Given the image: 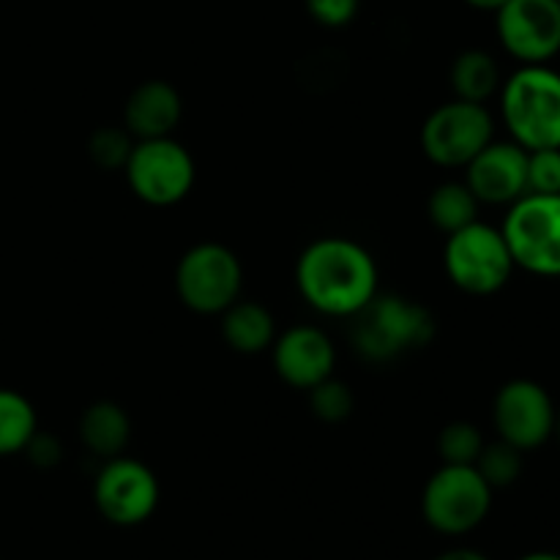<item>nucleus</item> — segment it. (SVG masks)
<instances>
[{
  "mask_svg": "<svg viewBox=\"0 0 560 560\" xmlns=\"http://www.w3.org/2000/svg\"><path fill=\"white\" fill-rule=\"evenodd\" d=\"M295 288L315 312L350 320L381 293V271L364 244L345 235H323L299 255Z\"/></svg>",
  "mask_w": 560,
  "mask_h": 560,
  "instance_id": "1",
  "label": "nucleus"
},
{
  "mask_svg": "<svg viewBox=\"0 0 560 560\" xmlns=\"http://www.w3.org/2000/svg\"><path fill=\"white\" fill-rule=\"evenodd\" d=\"M435 339V315L399 293H377L350 317V348L370 364H388Z\"/></svg>",
  "mask_w": 560,
  "mask_h": 560,
  "instance_id": "2",
  "label": "nucleus"
},
{
  "mask_svg": "<svg viewBox=\"0 0 560 560\" xmlns=\"http://www.w3.org/2000/svg\"><path fill=\"white\" fill-rule=\"evenodd\" d=\"M501 120L525 151L560 148V71L547 63L520 66L501 91Z\"/></svg>",
  "mask_w": 560,
  "mask_h": 560,
  "instance_id": "3",
  "label": "nucleus"
},
{
  "mask_svg": "<svg viewBox=\"0 0 560 560\" xmlns=\"http://www.w3.org/2000/svg\"><path fill=\"white\" fill-rule=\"evenodd\" d=\"M443 268L448 282L465 295H492L509 284L514 273L512 252L501 228L476 219L468 228L446 235L443 246Z\"/></svg>",
  "mask_w": 560,
  "mask_h": 560,
  "instance_id": "4",
  "label": "nucleus"
},
{
  "mask_svg": "<svg viewBox=\"0 0 560 560\" xmlns=\"http://www.w3.org/2000/svg\"><path fill=\"white\" fill-rule=\"evenodd\" d=\"M492 492L476 465H441L421 492V517L441 536H465L487 520Z\"/></svg>",
  "mask_w": 560,
  "mask_h": 560,
  "instance_id": "5",
  "label": "nucleus"
},
{
  "mask_svg": "<svg viewBox=\"0 0 560 560\" xmlns=\"http://www.w3.org/2000/svg\"><path fill=\"white\" fill-rule=\"evenodd\" d=\"M244 266L230 246L202 241L186 249L175 266V293L197 315H222L241 299Z\"/></svg>",
  "mask_w": 560,
  "mask_h": 560,
  "instance_id": "6",
  "label": "nucleus"
},
{
  "mask_svg": "<svg viewBox=\"0 0 560 560\" xmlns=\"http://www.w3.org/2000/svg\"><path fill=\"white\" fill-rule=\"evenodd\" d=\"M501 233L514 266L534 277H560V195H523L509 206Z\"/></svg>",
  "mask_w": 560,
  "mask_h": 560,
  "instance_id": "7",
  "label": "nucleus"
},
{
  "mask_svg": "<svg viewBox=\"0 0 560 560\" xmlns=\"http://www.w3.org/2000/svg\"><path fill=\"white\" fill-rule=\"evenodd\" d=\"M495 140V118L487 104L452 102L432 109L421 124V153L435 167L465 170V164Z\"/></svg>",
  "mask_w": 560,
  "mask_h": 560,
  "instance_id": "8",
  "label": "nucleus"
},
{
  "mask_svg": "<svg viewBox=\"0 0 560 560\" xmlns=\"http://www.w3.org/2000/svg\"><path fill=\"white\" fill-rule=\"evenodd\" d=\"M129 189L137 200L153 208H167L186 200L195 189L197 164L189 148L173 137L137 140L124 167Z\"/></svg>",
  "mask_w": 560,
  "mask_h": 560,
  "instance_id": "9",
  "label": "nucleus"
},
{
  "mask_svg": "<svg viewBox=\"0 0 560 560\" xmlns=\"http://www.w3.org/2000/svg\"><path fill=\"white\" fill-rule=\"evenodd\" d=\"M159 479L145 463L131 457L104 459L93 481V503L107 523L131 528L153 517L159 506Z\"/></svg>",
  "mask_w": 560,
  "mask_h": 560,
  "instance_id": "10",
  "label": "nucleus"
},
{
  "mask_svg": "<svg viewBox=\"0 0 560 560\" xmlns=\"http://www.w3.org/2000/svg\"><path fill=\"white\" fill-rule=\"evenodd\" d=\"M556 410V402L541 383L514 377L503 383L492 399V424L501 441L525 454L550 441Z\"/></svg>",
  "mask_w": 560,
  "mask_h": 560,
  "instance_id": "11",
  "label": "nucleus"
},
{
  "mask_svg": "<svg viewBox=\"0 0 560 560\" xmlns=\"http://www.w3.org/2000/svg\"><path fill=\"white\" fill-rule=\"evenodd\" d=\"M501 47L528 63H550L560 52V0H506L495 11Z\"/></svg>",
  "mask_w": 560,
  "mask_h": 560,
  "instance_id": "12",
  "label": "nucleus"
},
{
  "mask_svg": "<svg viewBox=\"0 0 560 560\" xmlns=\"http://www.w3.org/2000/svg\"><path fill=\"white\" fill-rule=\"evenodd\" d=\"M463 180L481 206H512L528 195V151L514 140H492L465 164Z\"/></svg>",
  "mask_w": 560,
  "mask_h": 560,
  "instance_id": "13",
  "label": "nucleus"
},
{
  "mask_svg": "<svg viewBox=\"0 0 560 560\" xmlns=\"http://www.w3.org/2000/svg\"><path fill=\"white\" fill-rule=\"evenodd\" d=\"M271 359L277 375L299 392H310L337 370V348L331 337L317 326L284 328L273 339Z\"/></svg>",
  "mask_w": 560,
  "mask_h": 560,
  "instance_id": "14",
  "label": "nucleus"
},
{
  "mask_svg": "<svg viewBox=\"0 0 560 560\" xmlns=\"http://www.w3.org/2000/svg\"><path fill=\"white\" fill-rule=\"evenodd\" d=\"M184 102L178 88L167 80H145L126 96L124 126L135 140L173 137L178 129Z\"/></svg>",
  "mask_w": 560,
  "mask_h": 560,
  "instance_id": "15",
  "label": "nucleus"
},
{
  "mask_svg": "<svg viewBox=\"0 0 560 560\" xmlns=\"http://www.w3.org/2000/svg\"><path fill=\"white\" fill-rule=\"evenodd\" d=\"M80 441L93 457L113 459L126 452L131 441V419L126 413L124 405L113 402V399H98V402L88 405L80 416Z\"/></svg>",
  "mask_w": 560,
  "mask_h": 560,
  "instance_id": "16",
  "label": "nucleus"
},
{
  "mask_svg": "<svg viewBox=\"0 0 560 560\" xmlns=\"http://www.w3.org/2000/svg\"><path fill=\"white\" fill-rule=\"evenodd\" d=\"M222 339L241 355L266 353L277 339V320L260 301L238 299L222 312Z\"/></svg>",
  "mask_w": 560,
  "mask_h": 560,
  "instance_id": "17",
  "label": "nucleus"
},
{
  "mask_svg": "<svg viewBox=\"0 0 560 560\" xmlns=\"http://www.w3.org/2000/svg\"><path fill=\"white\" fill-rule=\"evenodd\" d=\"M448 85H452L454 98L487 104L492 96H498L503 85L501 66L487 49H465L448 69Z\"/></svg>",
  "mask_w": 560,
  "mask_h": 560,
  "instance_id": "18",
  "label": "nucleus"
},
{
  "mask_svg": "<svg viewBox=\"0 0 560 560\" xmlns=\"http://www.w3.org/2000/svg\"><path fill=\"white\" fill-rule=\"evenodd\" d=\"M479 206L465 180H446L427 197V217L443 235H452L479 219Z\"/></svg>",
  "mask_w": 560,
  "mask_h": 560,
  "instance_id": "19",
  "label": "nucleus"
},
{
  "mask_svg": "<svg viewBox=\"0 0 560 560\" xmlns=\"http://www.w3.org/2000/svg\"><path fill=\"white\" fill-rule=\"evenodd\" d=\"M38 432V416L31 399L14 388H0V457L22 454Z\"/></svg>",
  "mask_w": 560,
  "mask_h": 560,
  "instance_id": "20",
  "label": "nucleus"
},
{
  "mask_svg": "<svg viewBox=\"0 0 560 560\" xmlns=\"http://www.w3.org/2000/svg\"><path fill=\"white\" fill-rule=\"evenodd\" d=\"M476 470L485 476L492 490L512 487L523 476V452L498 438L495 443H485L479 459H476Z\"/></svg>",
  "mask_w": 560,
  "mask_h": 560,
  "instance_id": "21",
  "label": "nucleus"
},
{
  "mask_svg": "<svg viewBox=\"0 0 560 560\" xmlns=\"http://www.w3.org/2000/svg\"><path fill=\"white\" fill-rule=\"evenodd\" d=\"M485 443L479 427L470 421H452L438 435V454L443 465H476Z\"/></svg>",
  "mask_w": 560,
  "mask_h": 560,
  "instance_id": "22",
  "label": "nucleus"
},
{
  "mask_svg": "<svg viewBox=\"0 0 560 560\" xmlns=\"http://www.w3.org/2000/svg\"><path fill=\"white\" fill-rule=\"evenodd\" d=\"M310 408L315 413L317 421L323 424H342L353 416L355 410V397L350 392L348 383L337 381V377H328V381L317 383L315 388H310Z\"/></svg>",
  "mask_w": 560,
  "mask_h": 560,
  "instance_id": "23",
  "label": "nucleus"
},
{
  "mask_svg": "<svg viewBox=\"0 0 560 560\" xmlns=\"http://www.w3.org/2000/svg\"><path fill=\"white\" fill-rule=\"evenodd\" d=\"M135 142L126 126H98L88 140V153L98 170H124Z\"/></svg>",
  "mask_w": 560,
  "mask_h": 560,
  "instance_id": "24",
  "label": "nucleus"
},
{
  "mask_svg": "<svg viewBox=\"0 0 560 560\" xmlns=\"http://www.w3.org/2000/svg\"><path fill=\"white\" fill-rule=\"evenodd\" d=\"M528 195H560V148L528 151Z\"/></svg>",
  "mask_w": 560,
  "mask_h": 560,
  "instance_id": "25",
  "label": "nucleus"
},
{
  "mask_svg": "<svg viewBox=\"0 0 560 560\" xmlns=\"http://www.w3.org/2000/svg\"><path fill=\"white\" fill-rule=\"evenodd\" d=\"M361 0H306V11L323 27H345L359 14Z\"/></svg>",
  "mask_w": 560,
  "mask_h": 560,
  "instance_id": "26",
  "label": "nucleus"
},
{
  "mask_svg": "<svg viewBox=\"0 0 560 560\" xmlns=\"http://www.w3.org/2000/svg\"><path fill=\"white\" fill-rule=\"evenodd\" d=\"M25 454L31 457L33 465H38V468H55V465L63 459V446H60L58 438L47 435V432H36V435L31 438V443H27Z\"/></svg>",
  "mask_w": 560,
  "mask_h": 560,
  "instance_id": "27",
  "label": "nucleus"
},
{
  "mask_svg": "<svg viewBox=\"0 0 560 560\" xmlns=\"http://www.w3.org/2000/svg\"><path fill=\"white\" fill-rule=\"evenodd\" d=\"M432 560H490V558L479 550H470V547H454V550L441 552V556Z\"/></svg>",
  "mask_w": 560,
  "mask_h": 560,
  "instance_id": "28",
  "label": "nucleus"
},
{
  "mask_svg": "<svg viewBox=\"0 0 560 560\" xmlns=\"http://www.w3.org/2000/svg\"><path fill=\"white\" fill-rule=\"evenodd\" d=\"M465 3L474 5V9H479V11H492V14H495V11L501 9L506 0H465Z\"/></svg>",
  "mask_w": 560,
  "mask_h": 560,
  "instance_id": "29",
  "label": "nucleus"
},
{
  "mask_svg": "<svg viewBox=\"0 0 560 560\" xmlns=\"http://www.w3.org/2000/svg\"><path fill=\"white\" fill-rule=\"evenodd\" d=\"M517 560H560V552L536 550V552H528V556H523V558H517Z\"/></svg>",
  "mask_w": 560,
  "mask_h": 560,
  "instance_id": "30",
  "label": "nucleus"
},
{
  "mask_svg": "<svg viewBox=\"0 0 560 560\" xmlns=\"http://www.w3.org/2000/svg\"><path fill=\"white\" fill-rule=\"evenodd\" d=\"M552 435H556L560 443V410H556V427H552Z\"/></svg>",
  "mask_w": 560,
  "mask_h": 560,
  "instance_id": "31",
  "label": "nucleus"
}]
</instances>
